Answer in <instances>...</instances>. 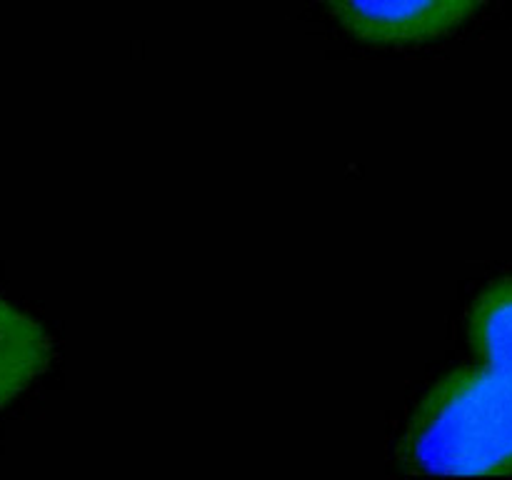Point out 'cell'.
Here are the masks:
<instances>
[{"label": "cell", "instance_id": "3", "mask_svg": "<svg viewBox=\"0 0 512 480\" xmlns=\"http://www.w3.org/2000/svg\"><path fill=\"white\" fill-rule=\"evenodd\" d=\"M53 360V343L33 315L0 298V410L25 393Z\"/></svg>", "mask_w": 512, "mask_h": 480}, {"label": "cell", "instance_id": "2", "mask_svg": "<svg viewBox=\"0 0 512 480\" xmlns=\"http://www.w3.org/2000/svg\"><path fill=\"white\" fill-rule=\"evenodd\" d=\"M488 0H325L330 15L373 45H420L453 33Z\"/></svg>", "mask_w": 512, "mask_h": 480}, {"label": "cell", "instance_id": "1", "mask_svg": "<svg viewBox=\"0 0 512 480\" xmlns=\"http://www.w3.org/2000/svg\"><path fill=\"white\" fill-rule=\"evenodd\" d=\"M468 330L478 363L430 390L403 455L418 473L512 475V275L475 298Z\"/></svg>", "mask_w": 512, "mask_h": 480}]
</instances>
